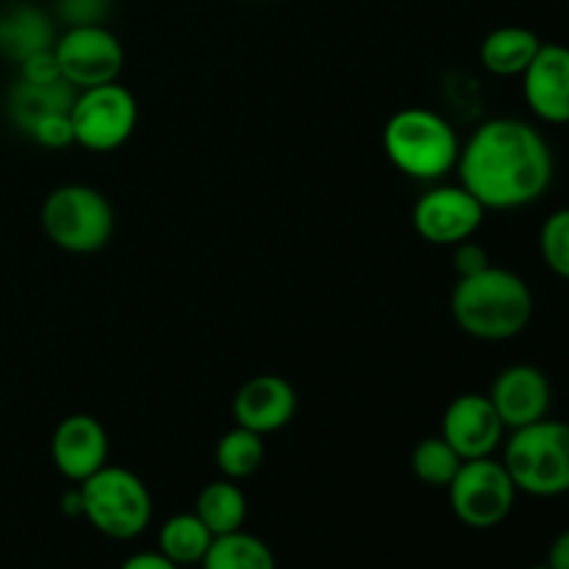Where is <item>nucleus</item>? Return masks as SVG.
Segmentation results:
<instances>
[{"label":"nucleus","instance_id":"obj_1","mask_svg":"<svg viewBox=\"0 0 569 569\" xmlns=\"http://www.w3.org/2000/svg\"><path fill=\"white\" fill-rule=\"evenodd\" d=\"M456 172L487 211H515L545 198L556 161L539 128L517 117H495L461 144Z\"/></svg>","mask_w":569,"mask_h":569},{"label":"nucleus","instance_id":"obj_2","mask_svg":"<svg viewBox=\"0 0 569 569\" xmlns=\"http://www.w3.org/2000/svg\"><path fill=\"white\" fill-rule=\"evenodd\" d=\"M450 315L467 337L506 342L531 326L533 292L522 276L489 264L487 270L456 281Z\"/></svg>","mask_w":569,"mask_h":569},{"label":"nucleus","instance_id":"obj_3","mask_svg":"<svg viewBox=\"0 0 569 569\" xmlns=\"http://www.w3.org/2000/svg\"><path fill=\"white\" fill-rule=\"evenodd\" d=\"M381 144L395 170L422 183L442 181L456 170L461 153V139L450 120L426 106L395 111L383 126Z\"/></svg>","mask_w":569,"mask_h":569},{"label":"nucleus","instance_id":"obj_4","mask_svg":"<svg viewBox=\"0 0 569 569\" xmlns=\"http://www.w3.org/2000/svg\"><path fill=\"white\" fill-rule=\"evenodd\" d=\"M503 465L517 492L559 498L569 492V422L545 420L511 431Z\"/></svg>","mask_w":569,"mask_h":569},{"label":"nucleus","instance_id":"obj_5","mask_svg":"<svg viewBox=\"0 0 569 569\" xmlns=\"http://www.w3.org/2000/svg\"><path fill=\"white\" fill-rule=\"evenodd\" d=\"M42 231L67 253H98L114 233V209L100 189L87 183H64L44 198L39 211Z\"/></svg>","mask_w":569,"mask_h":569},{"label":"nucleus","instance_id":"obj_6","mask_svg":"<svg viewBox=\"0 0 569 569\" xmlns=\"http://www.w3.org/2000/svg\"><path fill=\"white\" fill-rule=\"evenodd\" d=\"M83 517L103 537L126 542L144 533L153 520V495L137 472L106 465L83 483Z\"/></svg>","mask_w":569,"mask_h":569},{"label":"nucleus","instance_id":"obj_7","mask_svg":"<svg viewBox=\"0 0 569 569\" xmlns=\"http://www.w3.org/2000/svg\"><path fill=\"white\" fill-rule=\"evenodd\" d=\"M448 500L456 520L465 522L467 528L487 531L511 515L517 503V487L503 461L487 456V459L461 461L459 472L448 483Z\"/></svg>","mask_w":569,"mask_h":569},{"label":"nucleus","instance_id":"obj_8","mask_svg":"<svg viewBox=\"0 0 569 569\" xmlns=\"http://www.w3.org/2000/svg\"><path fill=\"white\" fill-rule=\"evenodd\" d=\"M70 120L76 144L92 153H111L131 139L139 120V106L131 89L122 83H100L76 94Z\"/></svg>","mask_w":569,"mask_h":569},{"label":"nucleus","instance_id":"obj_9","mask_svg":"<svg viewBox=\"0 0 569 569\" xmlns=\"http://www.w3.org/2000/svg\"><path fill=\"white\" fill-rule=\"evenodd\" d=\"M53 53L59 59L61 78L81 92L120 78L126 67L122 42L106 26L67 28L56 37Z\"/></svg>","mask_w":569,"mask_h":569},{"label":"nucleus","instance_id":"obj_10","mask_svg":"<svg viewBox=\"0 0 569 569\" xmlns=\"http://www.w3.org/2000/svg\"><path fill=\"white\" fill-rule=\"evenodd\" d=\"M483 217H487V209L461 183L459 187L439 183V187L426 189L411 211L415 231L428 244H439V248H453L476 237L478 228L483 226Z\"/></svg>","mask_w":569,"mask_h":569},{"label":"nucleus","instance_id":"obj_11","mask_svg":"<svg viewBox=\"0 0 569 569\" xmlns=\"http://www.w3.org/2000/svg\"><path fill=\"white\" fill-rule=\"evenodd\" d=\"M503 433L506 426L489 395H459L442 415V437L465 461L492 456L503 445Z\"/></svg>","mask_w":569,"mask_h":569},{"label":"nucleus","instance_id":"obj_12","mask_svg":"<svg viewBox=\"0 0 569 569\" xmlns=\"http://www.w3.org/2000/svg\"><path fill=\"white\" fill-rule=\"evenodd\" d=\"M109 431L92 415H70L50 437L53 467L72 483H83L109 465Z\"/></svg>","mask_w":569,"mask_h":569},{"label":"nucleus","instance_id":"obj_13","mask_svg":"<svg viewBox=\"0 0 569 569\" xmlns=\"http://www.w3.org/2000/svg\"><path fill=\"white\" fill-rule=\"evenodd\" d=\"M489 400L503 420L506 431H517L550 415L553 387L539 367L511 365L498 372L489 389Z\"/></svg>","mask_w":569,"mask_h":569},{"label":"nucleus","instance_id":"obj_14","mask_svg":"<svg viewBox=\"0 0 569 569\" xmlns=\"http://www.w3.org/2000/svg\"><path fill=\"white\" fill-rule=\"evenodd\" d=\"M522 98L533 117L548 126H569V48L542 42L522 72Z\"/></svg>","mask_w":569,"mask_h":569},{"label":"nucleus","instance_id":"obj_15","mask_svg":"<svg viewBox=\"0 0 569 569\" xmlns=\"http://www.w3.org/2000/svg\"><path fill=\"white\" fill-rule=\"evenodd\" d=\"M231 415L237 426L267 437V433L281 431L295 420V415H298V392H295L287 378L264 372V376L250 378L237 389Z\"/></svg>","mask_w":569,"mask_h":569},{"label":"nucleus","instance_id":"obj_16","mask_svg":"<svg viewBox=\"0 0 569 569\" xmlns=\"http://www.w3.org/2000/svg\"><path fill=\"white\" fill-rule=\"evenodd\" d=\"M56 44V26L48 11L31 3H11L0 9V56L14 64L31 53Z\"/></svg>","mask_w":569,"mask_h":569},{"label":"nucleus","instance_id":"obj_17","mask_svg":"<svg viewBox=\"0 0 569 569\" xmlns=\"http://www.w3.org/2000/svg\"><path fill=\"white\" fill-rule=\"evenodd\" d=\"M539 48H542V39L531 28L503 26L483 37L478 59H481L483 70L492 72V76L517 78L528 70Z\"/></svg>","mask_w":569,"mask_h":569},{"label":"nucleus","instance_id":"obj_18","mask_svg":"<svg viewBox=\"0 0 569 569\" xmlns=\"http://www.w3.org/2000/svg\"><path fill=\"white\" fill-rule=\"evenodd\" d=\"M76 94L78 89L67 81L28 83L17 78L14 87L9 89L6 109H9L11 122L26 133L42 117L56 114V111H70L76 103Z\"/></svg>","mask_w":569,"mask_h":569},{"label":"nucleus","instance_id":"obj_19","mask_svg":"<svg viewBox=\"0 0 569 569\" xmlns=\"http://www.w3.org/2000/svg\"><path fill=\"white\" fill-rule=\"evenodd\" d=\"M194 515L214 537L242 531L244 520H248V498L237 481L220 478L200 489L198 500H194Z\"/></svg>","mask_w":569,"mask_h":569},{"label":"nucleus","instance_id":"obj_20","mask_svg":"<svg viewBox=\"0 0 569 569\" xmlns=\"http://www.w3.org/2000/svg\"><path fill=\"white\" fill-rule=\"evenodd\" d=\"M211 542H214V533L203 526L194 511L170 517L159 531V553H164L178 567L200 565Z\"/></svg>","mask_w":569,"mask_h":569},{"label":"nucleus","instance_id":"obj_21","mask_svg":"<svg viewBox=\"0 0 569 569\" xmlns=\"http://www.w3.org/2000/svg\"><path fill=\"white\" fill-rule=\"evenodd\" d=\"M203 569H276V556L264 539L248 531L214 537L209 553L200 561Z\"/></svg>","mask_w":569,"mask_h":569},{"label":"nucleus","instance_id":"obj_22","mask_svg":"<svg viewBox=\"0 0 569 569\" xmlns=\"http://www.w3.org/2000/svg\"><path fill=\"white\" fill-rule=\"evenodd\" d=\"M264 437L261 433L248 431L242 426H233L220 437L214 448V461L220 467L222 478L231 481H244V478L256 476L264 465Z\"/></svg>","mask_w":569,"mask_h":569},{"label":"nucleus","instance_id":"obj_23","mask_svg":"<svg viewBox=\"0 0 569 569\" xmlns=\"http://www.w3.org/2000/svg\"><path fill=\"white\" fill-rule=\"evenodd\" d=\"M461 456L456 453L448 445V439L439 433V437H426L415 450H411V472L420 478L426 487H439L448 489V483L453 481V476L461 467Z\"/></svg>","mask_w":569,"mask_h":569},{"label":"nucleus","instance_id":"obj_24","mask_svg":"<svg viewBox=\"0 0 569 569\" xmlns=\"http://www.w3.org/2000/svg\"><path fill=\"white\" fill-rule=\"evenodd\" d=\"M539 253L553 276L569 281V206L545 217L539 228Z\"/></svg>","mask_w":569,"mask_h":569},{"label":"nucleus","instance_id":"obj_25","mask_svg":"<svg viewBox=\"0 0 569 569\" xmlns=\"http://www.w3.org/2000/svg\"><path fill=\"white\" fill-rule=\"evenodd\" d=\"M26 133L33 139V142L42 144V148L48 150H64L76 144L70 111H56V114L42 117V120L33 122Z\"/></svg>","mask_w":569,"mask_h":569},{"label":"nucleus","instance_id":"obj_26","mask_svg":"<svg viewBox=\"0 0 569 569\" xmlns=\"http://www.w3.org/2000/svg\"><path fill=\"white\" fill-rule=\"evenodd\" d=\"M109 9L111 0H59L56 3V11L67 22V28L103 26L106 17H109Z\"/></svg>","mask_w":569,"mask_h":569},{"label":"nucleus","instance_id":"obj_27","mask_svg":"<svg viewBox=\"0 0 569 569\" xmlns=\"http://www.w3.org/2000/svg\"><path fill=\"white\" fill-rule=\"evenodd\" d=\"M20 81L28 83H56L64 81L59 70V59H56L53 48L31 53L28 59L20 61Z\"/></svg>","mask_w":569,"mask_h":569},{"label":"nucleus","instance_id":"obj_28","mask_svg":"<svg viewBox=\"0 0 569 569\" xmlns=\"http://www.w3.org/2000/svg\"><path fill=\"white\" fill-rule=\"evenodd\" d=\"M492 264L489 253L483 244H478L476 239H465V242L453 244V270L459 278L476 276V272L487 270Z\"/></svg>","mask_w":569,"mask_h":569},{"label":"nucleus","instance_id":"obj_29","mask_svg":"<svg viewBox=\"0 0 569 569\" xmlns=\"http://www.w3.org/2000/svg\"><path fill=\"white\" fill-rule=\"evenodd\" d=\"M120 569H181L178 565H172L164 553L159 550H144V553H133L122 561Z\"/></svg>","mask_w":569,"mask_h":569},{"label":"nucleus","instance_id":"obj_30","mask_svg":"<svg viewBox=\"0 0 569 569\" xmlns=\"http://www.w3.org/2000/svg\"><path fill=\"white\" fill-rule=\"evenodd\" d=\"M548 567L550 569H569V528L561 531L559 537L553 539L548 550Z\"/></svg>","mask_w":569,"mask_h":569},{"label":"nucleus","instance_id":"obj_31","mask_svg":"<svg viewBox=\"0 0 569 569\" xmlns=\"http://www.w3.org/2000/svg\"><path fill=\"white\" fill-rule=\"evenodd\" d=\"M61 511L67 517H83V498H81V489H72L61 498Z\"/></svg>","mask_w":569,"mask_h":569},{"label":"nucleus","instance_id":"obj_32","mask_svg":"<svg viewBox=\"0 0 569 569\" xmlns=\"http://www.w3.org/2000/svg\"><path fill=\"white\" fill-rule=\"evenodd\" d=\"M531 569H550L548 565H539V567H531Z\"/></svg>","mask_w":569,"mask_h":569}]
</instances>
